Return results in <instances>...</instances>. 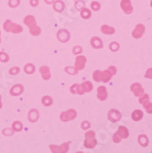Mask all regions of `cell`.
<instances>
[{"label": "cell", "mask_w": 152, "mask_h": 153, "mask_svg": "<svg viewBox=\"0 0 152 153\" xmlns=\"http://www.w3.org/2000/svg\"><path fill=\"white\" fill-rule=\"evenodd\" d=\"M39 73L41 74V77H42L43 80L47 81V80H50V77H51V74H50V69L49 66H46V65H43L39 68Z\"/></svg>", "instance_id": "12"}, {"label": "cell", "mask_w": 152, "mask_h": 153, "mask_svg": "<svg viewBox=\"0 0 152 153\" xmlns=\"http://www.w3.org/2000/svg\"><path fill=\"white\" fill-rule=\"evenodd\" d=\"M109 49L111 50L112 51H117L120 49V45H119V43H117V42H116V41H114V42L110 43Z\"/></svg>", "instance_id": "35"}, {"label": "cell", "mask_w": 152, "mask_h": 153, "mask_svg": "<svg viewBox=\"0 0 152 153\" xmlns=\"http://www.w3.org/2000/svg\"><path fill=\"white\" fill-rule=\"evenodd\" d=\"M90 126H91V124H90V122H89V121H87V120L84 121V122L82 123V125H81L82 128V129H85V130L88 129V128H90Z\"/></svg>", "instance_id": "38"}, {"label": "cell", "mask_w": 152, "mask_h": 153, "mask_svg": "<svg viewBox=\"0 0 152 153\" xmlns=\"http://www.w3.org/2000/svg\"><path fill=\"white\" fill-rule=\"evenodd\" d=\"M108 119L109 121H111L112 123H116L118 121H120L121 117H122V115L120 113V111L116 110V109H111L108 112Z\"/></svg>", "instance_id": "6"}, {"label": "cell", "mask_w": 152, "mask_h": 153, "mask_svg": "<svg viewBox=\"0 0 152 153\" xmlns=\"http://www.w3.org/2000/svg\"><path fill=\"white\" fill-rule=\"evenodd\" d=\"M30 33L32 35V36H39V35H40V33H41V29L39 27H38V26H36V27H32V29H30Z\"/></svg>", "instance_id": "31"}, {"label": "cell", "mask_w": 152, "mask_h": 153, "mask_svg": "<svg viewBox=\"0 0 152 153\" xmlns=\"http://www.w3.org/2000/svg\"><path fill=\"white\" fill-rule=\"evenodd\" d=\"M20 72V69L19 67H12L9 70V74L10 75H17Z\"/></svg>", "instance_id": "37"}, {"label": "cell", "mask_w": 152, "mask_h": 153, "mask_svg": "<svg viewBox=\"0 0 152 153\" xmlns=\"http://www.w3.org/2000/svg\"><path fill=\"white\" fill-rule=\"evenodd\" d=\"M70 144L71 142H64L61 146L58 145H50V149L51 152L54 153H66L68 152L69 149H70Z\"/></svg>", "instance_id": "4"}, {"label": "cell", "mask_w": 152, "mask_h": 153, "mask_svg": "<svg viewBox=\"0 0 152 153\" xmlns=\"http://www.w3.org/2000/svg\"><path fill=\"white\" fill-rule=\"evenodd\" d=\"M100 8H101V5H100L99 2H97V1H93L91 3V9L92 10H93V11H99Z\"/></svg>", "instance_id": "34"}, {"label": "cell", "mask_w": 152, "mask_h": 153, "mask_svg": "<svg viewBox=\"0 0 152 153\" xmlns=\"http://www.w3.org/2000/svg\"><path fill=\"white\" fill-rule=\"evenodd\" d=\"M107 95H108V94H107V90H106L105 86L101 85L97 88V98H98V100H100V101L106 100Z\"/></svg>", "instance_id": "14"}, {"label": "cell", "mask_w": 152, "mask_h": 153, "mask_svg": "<svg viewBox=\"0 0 152 153\" xmlns=\"http://www.w3.org/2000/svg\"><path fill=\"white\" fill-rule=\"evenodd\" d=\"M41 103H42L44 106H50L53 103V99L50 95H45L42 97V99H41Z\"/></svg>", "instance_id": "28"}, {"label": "cell", "mask_w": 152, "mask_h": 153, "mask_svg": "<svg viewBox=\"0 0 152 153\" xmlns=\"http://www.w3.org/2000/svg\"><path fill=\"white\" fill-rule=\"evenodd\" d=\"M24 92V86L22 85H20V83H17V85H14L10 91H9V94L12 95V96H19L22 93Z\"/></svg>", "instance_id": "13"}, {"label": "cell", "mask_w": 152, "mask_h": 153, "mask_svg": "<svg viewBox=\"0 0 152 153\" xmlns=\"http://www.w3.org/2000/svg\"><path fill=\"white\" fill-rule=\"evenodd\" d=\"M90 44L93 49H102L103 40L99 37H93L90 40Z\"/></svg>", "instance_id": "16"}, {"label": "cell", "mask_w": 152, "mask_h": 153, "mask_svg": "<svg viewBox=\"0 0 152 153\" xmlns=\"http://www.w3.org/2000/svg\"><path fill=\"white\" fill-rule=\"evenodd\" d=\"M0 43H1V36H0Z\"/></svg>", "instance_id": "47"}, {"label": "cell", "mask_w": 152, "mask_h": 153, "mask_svg": "<svg viewBox=\"0 0 152 153\" xmlns=\"http://www.w3.org/2000/svg\"><path fill=\"white\" fill-rule=\"evenodd\" d=\"M39 0H30V6L33 7H36L39 5Z\"/></svg>", "instance_id": "42"}, {"label": "cell", "mask_w": 152, "mask_h": 153, "mask_svg": "<svg viewBox=\"0 0 152 153\" xmlns=\"http://www.w3.org/2000/svg\"><path fill=\"white\" fill-rule=\"evenodd\" d=\"M143 117H144V114H143L142 111L139 110V109H136V110L134 111V112L132 113V115H131L132 119H133L134 121H136V122L140 121V120L143 118Z\"/></svg>", "instance_id": "22"}, {"label": "cell", "mask_w": 152, "mask_h": 153, "mask_svg": "<svg viewBox=\"0 0 152 153\" xmlns=\"http://www.w3.org/2000/svg\"><path fill=\"white\" fill-rule=\"evenodd\" d=\"M81 17L84 19H88L92 17V12L90 9L86 8V7H82L81 9Z\"/></svg>", "instance_id": "26"}, {"label": "cell", "mask_w": 152, "mask_h": 153, "mask_svg": "<svg viewBox=\"0 0 152 153\" xmlns=\"http://www.w3.org/2000/svg\"><path fill=\"white\" fill-rule=\"evenodd\" d=\"M108 70L113 74V75H115L116 74V68L115 66H109L108 67Z\"/></svg>", "instance_id": "43"}, {"label": "cell", "mask_w": 152, "mask_h": 153, "mask_svg": "<svg viewBox=\"0 0 152 153\" xmlns=\"http://www.w3.org/2000/svg\"><path fill=\"white\" fill-rule=\"evenodd\" d=\"M130 90L132 91V93L134 94L135 96L139 97L140 95H142L145 93L144 88L142 87V85L139 82H134L133 85H131L130 86Z\"/></svg>", "instance_id": "9"}, {"label": "cell", "mask_w": 152, "mask_h": 153, "mask_svg": "<svg viewBox=\"0 0 152 153\" xmlns=\"http://www.w3.org/2000/svg\"><path fill=\"white\" fill-rule=\"evenodd\" d=\"M121 140H122L121 137L116 132V133L114 134V136H113V141H114L115 143H119V142L121 141Z\"/></svg>", "instance_id": "40"}, {"label": "cell", "mask_w": 152, "mask_h": 153, "mask_svg": "<svg viewBox=\"0 0 152 153\" xmlns=\"http://www.w3.org/2000/svg\"><path fill=\"white\" fill-rule=\"evenodd\" d=\"M113 74L110 72L108 69L107 70H105L102 72V75H101V82H108L110 80L113 78Z\"/></svg>", "instance_id": "18"}, {"label": "cell", "mask_w": 152, "mask_h": 153, "mask_svg": "<svg viewBox=\"0 0 152 153\" xmlns=\"http://www.w3.org/2000/svg\"><path fill=\"white\" fill-rule=\"evenodd\" d=\"M3 27L5 31L7 32H11L13 34H19V33H21L23 31V27L19 25V24H17V23H13L11 20L7 19L4 22L3 24Z\"/></svg>", "instance_id": "2"}, {"label": "cell", "mask_w": 152, "mask_h": 153, "mask_svg": "<svg viewBox=\"0 0 152 153\" xmlns=\"http://www.w3.org/2000/svg\"><path fill=\"white\" fill-rule=\"evenodd\" d=\"M71 90V93L73 94H80V95H82L85 94V92L82 91V86L81 85H79V83H74V85H73L70 88Z\"/></svg>", "instance_id": "19"}, {"label": "cell", "mask_w": 152, "mask_h": 153, "mask_svg": "<svg viewBox=\"0 0 152 153\" xmlns=\"http://www.w3.org/2000/svg\"><path fill=\"white\" fill-rule=\"evenodd\" d=\"M27 118H29L30 122L31 123H35L39 120V110L32 108L30 110L29 114H27Z\"/></svg>", "instance_id": "15"}, {"label": "cell", "mask_w": 152, "mask_h": 153, "mask_svg": "<svg viewBox=\"0 0 152 153\" xmlns=\"http://www.w3.org/2000/svg\"><path fill=\"white\" fill-rule=\"evenodd\" d=\"M20 4V0H8V6L12 8L19 7Z\"/></svg>", "instance_id": "36"}, {"label": "cell", "mask_w": 152, "mask_h": 153, "mask_svg": "<svg viewBox=\"0 0 152 153\" xmlns=\"http://www.w3.org/2000/svg\"><path fill=\"white\" fill-rule=\"evenodd\" d=\"M77 117V111L75 109L70 108L63 112L60 115V119L62 122H69L75 119Z\"/></svg>", "instance_id": "3"}, {"label": "cell", "mask_w": 152, "mask_h": 153, "mask_svg": "<svg viewBox=\"0 0 152 153\" xmlns=\"http://www.w3.org/2000/svg\"><path fill=\"white\" fill-rule=\"evenodd\" d=\"M101 32L103 34H105V35H113V34H115L116 30L114 29L113 27L105 24V25H103L101 27Z\"/></svg>", "instance_id": "17"}, {"label": "cell", "mask_w": 152, "mask_h": 153, "mask_svg": "<svg viewBox=\"0 0 152 153\" xmlns=\"http://www.w3.org/2000/svg\"><path fill=\"white\" fill-rule=\"evenodd\" d=\"M73 54H76V55L81 54L82 52V48L81 46H75L73 49Z\"/></svg>", "instance_id": "39"}, {"label": "cell", "mask_w": 152, "mask_h": 153, "mask_svg": "<svg viewBox=\"0 0 152 153\" xmlns=\"http://www.w3.org/2000/svg\"><path fill=\"white\" fill-rule=\"evenodd\" d=\"M23 129V124L20 121H15L12 124V130L13 132H19Z\"/></svg>", "instance_id": "27"}, {"label": "cell", "mask_w": 152, "mask_h": 153, "mask_svg": "<svg viewBox=\"0 0 152 153\" xmlns=\"http://www.w3.org/2000/svg\"><path fill=\"white\" fill-rule=\"evenodd\" d=\"M145 77L152 80V68L148 69V71H147V72H146V74H145Z\"/></svg>", "instance_id": "41"}, {"label": "cell", "mask_w": 152, "mask_h": 153, "mask_svg": "<svg viewBox=\"0 0 152 153\" xmlns=\"http://www.w3.org/2000/svg\"><path fill=\"white\" fill-rule=\"evenodd\" d=\"M52 5H53L54 10L57 11V12H60V13L62 12L63 9L65 8V5H64L63 1H62V0H55Z\"/></svg>", "instance_id": "20"}, {"label": "cell", "mask_w": 152, "mask_h": 153, "mask_svg": "<svg viewBox=\"0 0 152 153\" xmlns=\"http://www.w3.org/2000/svg\"><path fill=\"white\" fill-rule=\"evenodd\" d=\"M44 1L48 4V5H52L54 3L55 0H44Z\"/></svg>", "instance_id": "44"}, {"label": "cell", "mask_w": 152, "mask_h": 153, "mask_svg": "<svg viewBox=\"0 0 152 153\" xmlns=\"http://www.w3.org/2000/svg\"><path fill=\"white\" fill-rule=\"evenodd\" d=\"M64 71H65L68 74H70V75H75V74H77L78 72H79L75 67H71V66L65 67Z\"/></svg>", "instance_id": "30"}, {"label": "cell", "mask_w": 152, "mask_h": 153, "mask_svg": "<svg viewBox=\"0 0 152 153\" xmlns=\"http://www.w3.org/2000/svg\"><path fill=\"white\" fill-rule=\"evenodd\" d=\"M0 36H1V31H0Z\"/></svg>", "instance_id": "48"}, {"label": "cell", "mask_w": 152, "mask_h": 153, "mask_svg": "<svg viewBox=\"0 0 152 153\" xmlns=\"http://www.w3.org/2000/svg\"><path fill=\"white\" fill-rule=\"evenodd\" d=\"M150 7H152V0H151V2H150Z\"/></svg>", "instance_id": "46"}, {"label": "cell", "mask_w": 152, "mask_h": 153, "mask_svg": "<svg viewBox=\"0 0 152 153\" xmlns=\"http://www.w3.org/2000/svg\"><path fill=\"white\" fill-rule=\"evenodd\" d=\"M97 145V140L95 137V132L93 130L86 131L85 134V141H84V146L86 149H94L95 146Z\"/></svg>", "instance_id": "1"}, {"label": "cell", "mask_w": 152, "mask_h": 153, "mask_svg": "<svg viewBox=\"0 0 152 153\" xmlns=\"http://www.w3.org/2000/svg\"><path fill=\"white\" fill-rule=\"evenodd\" d=\"M141 105H143V107L145 108V110L148 114H152V103L149 102V100H146V101L142 102Z\"/></svg>", "instance_id": "29"}, {"label": "cell", "mask_w": 152, "mask_h": 153, "mask_svg": "<svg viewBox=\"0 0 152 153\" xmlns=\"http://www.w3.org/2000/svg\"><path fill=\"white\" fill-rule=\"evenodd\" d=\"M3 106V104H2V99H1V95H0V109L2 108Z\"/></svg>", "instance_id": "45"}, {"label": "cell", "mask_w": 152, "mask_h": 153, "mask_svg": "<svg viewBox=\"0 0 152 153\" xmlns=\"http://www.w3.org/2000/svg\"><path fill=\"white\" fill-rule=\"evenodd\" d=\"M116 133L121 137V138H128V136H129V132H128V129L124 127V126H120L116 131Z\"/></svg>", "instance_id": "23"}, {"label": "cell", "mask_w": 152, "mask_h": 153, "mask_svg": "<svg viewBox=\"0 0 152 153\" xmlns=\"http://www.w3.org/2000/svg\"><path fill=\"white\" fill-rule=\"evenodd\" d=\"M101 75H102V71H94L93 74V79L96 82H101Z\"/></svg>", "instance_id": "32"}, {"label": "cell", "mask_w": 152, "mask_h": 153, "mask_svg": "<svg viewBox=\"0 0 152 153\" xmlns=\"http://www.w3.org/2000/svg\"><path fill=\"white\" fill-rule=\"evenodd\" d=\"M81 86H82V89L85 93H90L92 92V90L93 89V83L89 81H85L84 82L81 83Z\"/></svg>", "instance_id": "21"}, {"label": "cell", "mask_w": 152, "mask_h": 153, "mask_svg": "<svg viewBox=\"0 0 152 153\" xmlns=\"http://www.w3.org/2000/svg\"><path fill=\"white\" fill-rule=\"evenodd\" d=\"M146 31V27L143 24H137L132 31V37L134 39H140Z\"/></svg>", "instance_id": "5"}, {"label": "cell", "mask_w": 152, "mask_h": 153, "mask_svg": "<svg viewBox=\"0 0 152 153\" xmlns=\"http://www.w3.org/2000/svg\"><path fill=\"white\" fill-rule=\"evenodd\" d=\"M24 71L27 74H33L36 71L35 65L32 63H27L24 67Z\"/></svg>", "instance_id": "25"}, {"label": "cell", "mask_w": 152, "mask_h": 153, "mask_svg": "<svg viewBox=\"0 0 152 153\" xmlns=\"http://www.w3.org/2000/svg\"><path fill=\"white\" fill-rule=\"evenodd\" d=\"M57 38L61 42H67L71 39V34L67 30H60L57 33Z\"/></svg>", "instance_id": "10"}, {"label": "cell", "mask_w": 152, "mask_h": 153, "mask_svg": "<svg viewBox=\"0 0 152 153\" xmlns=\"http://www.w3.org/2000/svg\"><path fill=\"white\" fill-rule=\"evenodd\" d=\"M24 24L29 27V29H32V27H36L37 26V21H36V19L34 16L32 15H27L24 18V20H23Z\"/></svg>", "instance_id": "11"}, {"label": "cell", "mask_w": 152, "mask_h": 153, "mask_svg": "<svg viewBox=\"0 0 152 153\" xmlns=\"http://www.w3.org/2000/svg\"><path fill=\"white\" fill-rule=\"evenodd\" d=\"M120 7H121V9L123 10V12L125 14H128V15L131 14L134 10L130 0H121Z\"/></svg>", "instance_id": "7"}, {"label": "cell", "mask_w": 152, "mask_h": 153, "mask_svg": "<svg viewBox=\"0 0 152 153\" xmlns=\"http://www.w3.org/2000/svg\"><path fill=\"white\" fill-rule=\"evenodd\" d=\"M137 141H139V145L142 146L143 148H146L148 146L149 144V140H148V137L146 135H139V137H137Z\"/></svg>", "instance_id": "24"}, {"label": "cell", "mask_w": 152, "mask_h": 153, "mask_svg": "<svg viewBox=\"0 0 152 153\" xmlns=\"http://www.w3.org/2000/svg\"><path fill=\"white\" fill-rule=\"evenodd\" d=\"M86 57L84 56V55H78L75 59V63H74V67L77 69L78 71H81L82 69H85V64H86Z\"/></svg>", "instance_id": "8"}, {"label": "cell", "mask_w": 152, "mask_h": 153, "mask_svg": "<svg viewBox=\"0 0 152 153\" xmlns=\"http://www.w3.org/2000/svg\"><path fill=\"white\" fill-rule=\"evenodd\" d=\"M9 61V56L8 54L6 52H1L0 51V62H7Z\"/></svg>", "instance_id": "33"}]
</instances>
